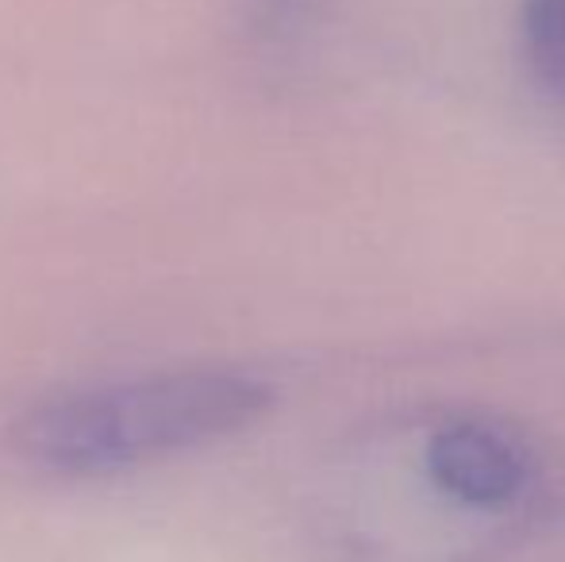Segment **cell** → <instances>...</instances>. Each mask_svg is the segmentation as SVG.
I'll use <instances>...</instances> for the list:
<instances>
[{"label": "cell", "instance_id": "277c9868", "mask_svg": "<svg viewBox=\"0 0 565 562\" xmlns=\"http://www.w3.org/2000/svg\"><path fill=\"white\" fill-rule=\"evenodd\" d=\"M292 4H297V0H269V8H274V12H289Z\"/></svg>", "mask_w": 565, "mask_h": 562}, {"label": "cell", "instance_id": "3957f363", "mask_svg": "<svg viewBox=\"0 0 565 562\" xmlns=\"http://www.w3.org/2000/svg\"><path fill=\"white\" fill-rule=\"evenodd\" d=\"M523 46L539 85L565 100V0H523Z\"/></svg>", "mask_w": 565, "mask_h": 562}, {"label": "cell", "instance_id": "6da1fadb", "mask_svg": "<svg viewBox=\"0 0 565 562\" xmlns=\"http://www.w3.org/2000/svg\"><path fill=\"white\" fill-rule=\"evenodd\" d=\"M269 405L274 390L246 370H158L39 401L15 424V450L62 478H100L238 435Z\"/></svg>", "mask_w": 565, "mask_h": 562}, {"label": "cell", "instance_id": "7a4b0ae2", "mask_svg": "<svg viewBox=\"0 0 565 562\" xmlns=\"http://www.w3.org/2000/svg\"><path fill=\"white\" fill-rule=\"evenodd\" d=\"M424 466L447 501L477 512H500L523 497L531 455L512 432L484 421H447L427 439Z\"/></svg>", "mask_w": 565, "mask_h": 562}]
</instances>
